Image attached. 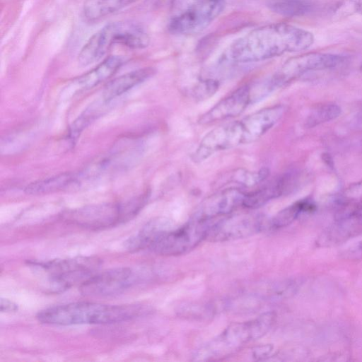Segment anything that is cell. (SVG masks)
Here are the masks:
<instances>
[{"mask_svg":"<svg viewBox=\"0 0 362 362\" xmlns=\"http://www.w3.org/2000/svg\"><path fill=\"white\" fill-rule=\"evenodd\" d=\"M314 42L313 34L285 23L257 28L234 41L228 58L239 63L261 62L285 53L308 49Z\"/></svg>","mask_w":362,"mask_h":362,"instance_id":"1","label":"cell"},{"mask_svg":"<svg viewBox=\"0 0 362 362\" xmlns=\"http://www.w3.org/2000/svg\"><path fill=\"white\" fill-rule=\"evenodd\" d=\"M147 310L141 304L76 302L47 308L40 311L36 317L42 323L56 325L111 324L136 318Z\"/></svg>","mask_w":362,"mask_h":362,"instance_id":"2","label":"cell"},{"mask_svg":"<svg viewBox=\"0 0 362 362\" xmlns=\"http://www.w3.org/2000/svg\"><path fill=\"white\" fill-rule=\"evenodd\" d=\"M149 42V35L139 24L126 21L112 22L88 40L78 53V62L81 66L97 62L115 45L140 49L148 47Z\"/></svg>","mask_w":362,"mask_h":362,"instance_id":"3","label":"cell"},{"mask_svg":"<svg viewBox=\"0 0 362 362\" xmlns=\"http://www.w3.org/2000/svg\"><path fill=\"white\" fill-rule=\"evenodd\" d=\"M274 320L275 314L267 312L254 320L231 324L197 350L194 359L211 361L226 356L244 344L265 335L272 328Z\"/></svg>","mask_w":362,"mask_h":362,"instance_id":"4","label":"cell"},{"mask_svg":"<svg viewBox=\"0 0 362 362\" xmlns=\"http://www.w3.org/2000/svg\"><path fill=\"white\" fill-rule=\"evenodd\" d=\"M226 7V0H170L168 28L178 35L198 34L206 29Z\"/></svg>","mask_w":362,"mask_h":362,"instance_id":"5","label":"cell"},{"mask_svg":"<svg viewBox=\"0 0 362 362\" xmlns=\"http://www.w3.org/2000/svg\"><path fill=\"white\" fill-rule=\"evenodd\" d=\"M100 263V259L90 257L29 262L30 266L46 275L48 288L53 292L63 291L78 282L82 284L95 274Z\"/></svg>","mask_w":362,"mask_h":362,"instance_id":"6","label":"cell"},{"mask_svg":"<svg viewBox=\"0 0 362 362\" xmlns=\"http://www.w3.org/2000/svg\"><path fill=\"white\" fill-rule=\"evenodd\" d=\"M137 214L132 199L120 203H102L67 211L63 218L90 230H100L131 220Z\"/></svg>","mask_w":362,"mask_h":362,"instance_id":"7","label":"cell"},{"mask_svg":"<svg viewBox=\"0 0 362 362\" xmlns=\"http://www.w3.org/2000/svg\"><path fill=\"white\" fill-rule=\"evenodd\" d=\"M213 222L192 217L182 226L163 233L149 249L160 255L176 256L185 254L206 239Z\"/></svg>","mask_w":362,"mask_h":362,"instance_id":"8","label":"cell"},{"mask_svg":"<svg viewBox=\"0 0 362 362\" xmlns=\"http://www.w3.org/2000/svg\"><path fill=\"white\" fill-rule=\"evenodd\" d=\"M346 59L344 56L330 53L309 52L298 55L285 62L269 82L274 90L308 72L333 69Z\"/></svg>","mask_w":362,"mask_h":362,"instance_id":"9","label":"cell"},{"mask_svg":"<svg viewBox=\"0 0 362 362\" xmlns=\"http://www.w3.org/2000/svg\"><path fill=\"white\" fill-rule=\"evenodd\" d=\"M248 144L247 134L242 120L220 125L209 132L192 155L195 163H200L216 152Z\"/></svg>","mask_w":362,"mask_h":362,"instance_id":"10","label":"cell"},{"mask_svg":"<svg viewBox=\"0 0 362 362\" xmlns=\"http://www.w3.org/2000/svg\"><path fill=\"white\" fill-rule=\"evenodd\" d=\"M135 281L129 267H117L95 273L80 285L81 293L90 296H110L119 294Z\"/></svg>","mask_w":362,"mask_h":362,"instance_id":"11","label":"cell"},{"mask_svg":"<svg viewBox=\"0 0 362 362\" xmlns=\"http://www.w3.org/2000/svg\"><path fill=\"white\" fill-rule=\"evenodd\" d=\"M264 220L257 215L228 216L213 222L206 239L212 242H225L247 238L261 231Z\"/></svg>","mask_w":362,"mask_h":362,"instance_id":"12","label":"cell"},{"mask_svg":"<svg viewBox=\"0 0 362 362\" xmlns=\"http://www.w3.org/2000/svg\"><path fill=\"white\" fill-rule=\"evenodd\" d=\"M254 101L252 87L243 86L221 99L199 119L202 125L225 121L241 115Z\"/></svg>","mask_w":362,"mask_h":362,"instance_id":"13","label":"cell"},{"mask_svg":"<svg viewBox=\"0 0 362 362\" xmlns=\"http://www.w3.org/2000/svg\"><path fill=\"white\" fill-rule=\"evenodd\" d=\"M245 194L238 188L222 189L204 200L193 218L213 221L218 217L227 216L243 206Z\"/></svg>","mask_w":362,"mask_h":362,"instance_id":"14","label":"cell"},{"mask_svg":"<svg viewBox=\"0 0 362 362\" xmlns=\"http://www.w3.org/2000/svg\"><path fill=\"white\" fill-rule=\"evenodd\" d=\"M298 172L286 173L263 186L259 189L245 194L243 206L247 209L259 208L268 202L293 190L299 183Z\"/></svg>","mask_w":362,"mask_h":362,"instance_id":"15","label":"cell"},{"mask_svg":"<svg viewBox=\"0 0 362 362\" xmlns=\"http://www.w3.org/2000/svg\"><path fill=\"white\" fill-rule=\"evenodd\" d=\"M125 59L117 55L110 56L71 84L76 90H88L112 76L123 65Z\"/></svg>","mask_w":362,"mask_h":362,"instance_id":"16","label":"cell"},{"mask_svg":"<svg viewBox=\"0 0 362 362\" xmlns=\"http://www.w3.org/2000/svg\"><path fill=\"white\" fill-rule=\"evenodd\" d=\"M155 72L156 70L153 68L145 67L115 78L105 86L103 98L105 101L110 102L148 79L154 75Z\"/></svg>","mask_w":362,"mask_h":362,"instance_id":"17","label":"cell"},{"mask_svg":"<svg viewBox=\"0 0 362 362\" xmlns=\"http://www.w3.org/2000/svg\"><path fill=\"white\" fill-rule=\"evenodd\" d=\"M172 228L170 221L158 218L148 222L138 233L129 238L125 246L130 252H136L149 247L163 233Z\"/></svg>","mask_w":362,"mask_h":362,"instance_id":"18","label":"cell"},{"mask_svg":"<svg viewBox=\"0 0 362 362\" xmlns=\"http://www.w3.org/2000/svg\"><path fill=\"white\" fill-rule=\"evenodd\" d=\"M84 176L79 173H63L41 179L28 185L25 193L33 195L46 194L62 191L78 183Z\"/></svg>","mask_w":362,"mask_h":362,"instance_id":"19","label":"cell"},{"mask_svg":"<svg viewBox=\"0 0 362 362\" xmlns=\"http://www.w3.org/2000/svg\"><path fill=\"white\" fill-rule=\"evenodd\" d=\"M362 231V216L336 220L319 238L318 243L329 246L344 242Z\"/></svg>","mask_w":362,"mask_h":362,"instance_id":"20","label":"cell"},{"mask_svg":"<svg viewBox=\"0 0 362 362\" xmlns=\"http://www.w3.org/2000/svg\"><path fill=\"white\" fill-rule=\"evenodd\" d=\"M139 0H86L83 14L86 20L95 21L112 14Z\"/></svg>","mask_w":362,"mask_h":362,"instance_id":"21","label":"cell"},{"mask_svg":"<svg viewBox=\"0 0 362 362\" xmlns=\"http://www.w3.org/2000/svg\"><path fill=\"white\" fill-rule=\"evenodd\" d=\"M315 209V204L311 199L299 200L278 212L272 219L271 226L276 229L286 227L301 214L312 212Z\"/></svg>","mask_w":362,"mask_h":362,"instance_id":"22","label":"cell"},{"mask_svg":"<svg viewBox=\"0 0 362 362\" xmlns=\"http://www.w3.org/2000/svg\"><path fill=\"white\" fill-rule=\"evenodd\" d=\"M272 12L286 17H300L309 13L313 4L308 0H267Z\"/></svg>","mask_w":362,"mask_h":362,"instance_id":"23","label":"cell"},{"mask_svg":"<svg viewBox=\"0 0 362 362\" xmlns=\"http://www.w3.org/2000/svg\"><path fill=\"white\" fill-rule=\"evenodd\" d=\"M341 112V107L335 103H323L314 107L308 115L305 125L312 128L337 118Z\"/></svg>","mask_w":362,"mask_h":362,"instance_id":"24","label":"cell"},{"mask_svg":"<svg viewBox=\"0 0 362 362\" xmlns=\"http://www.w3.org/2000/svg\"><path fill=\"white\" fill-rule=\"evenodd\" d=\"M269 175V170L267 168L255 171L238 169L235 170L229 178L236 185L252 187L263 182Z\"/></svg>","mask_w":362,"mask_h":362,"instance_id":"25","label":"cell"},{"mask_svg":"<svg viewBox=\"0 0 362 362\" xmlns=\"http://www.w3.org/2000/svg\"><path fill=\"white\" fill-rule=\"evenodd\" d=\"M108 103L103 99L101 104L98 103L91 105L90 107L84 111L72 124L70 128L69 136L72 141L78 138L81 132L100 114V110L103 109L105 103Z\"/></svg>","mask_w":362,"mask_h":362,"instance_id":"26","label":"cell"},{"mask_svg":"<svg viewBox=\"0 0 362 362\" xmlns=\"http://www.w3.org/2000/svg\"><path fill=\"white\" fill-rule=\"evenodd\" d=\"M218 88L216 81L207 79L200 81L194 90V95L199 100H204L213 95Z\"/></svg>","mask_w":362,"mask_h":362,"instance_id":"27","label":"cell"},{"mask_svg":"<svg viewBox=\"0 0 362 362\" xmlns=\"http://www.w3.org/2000/svg\"><path fill=\"white\" fill-rule=\"evenodd\" d=\"M342 197L361 202L362 201V180L350 185Z\"/></svg>","mask_w":362,"mask_h":362,"instance_id":"28","label":"cell"},{"mask_svg":"<svg viewBox=\"0 0 362 362\" xmlns=\"http://www.w3.org/2000/svg\"><path fill=\"white\" fill-rule=\"evenodd\" d=\"M341 8H345V12L362 15V0H346Z\"/></svg>","mask_w":362,"mask_h":362,"instance_id":"29","label":"cell"},{"mask_svg":"<svg viewBox=\"0 0 362 362\" xmlns=\"http://www.w3.org/2000/svg\"><path fill=\"white\" fill-rule=\"evenodd\" d=\"M273 350V346L270 344L262 345L255 348L253 351V357L256 360H262L269 356Z\"/></svg>","mask_w":362,"mask_h":362,"instance_id":"30","label":"cell"},{"mask_svg":"<svg viewBox=\"0 0 362 362\" xmlns=\"http://www.w3.org/2000/svg\"><path fill=\"white\" fill-rule=\"evenodd\" d=\"M0 310L1 312H15L18 310V305L8 299L1 298Z\"/></svg>","mask_w":362,"mask_h":362,"instance_id":"31","label":"cell"},{"mask_svg":"<svg viewBox=\"0 0 362 362\" xmlns=\"http://www.w3.org/2000/svg\"><path fill=\"white\" fill-rule=\"evenodd\" d=\"M358 119L359 121H361L362 122V107L361 108V110H359V112L358 113Z\"/></svg>","mask_w":362,"mask_h":362,"instance_id":"32","label":"cell"},{"mask_svg":"<svg viewBox=\"0 0 362 362\" xmlns=\"http://www.w3.org/2000/svg\"><path fill=\"white\" fill-rule=\"evenodd\" d=\"M360 71L362 73V62H361V66H360Z\"/></svg>","mask_w":362,"mask_h":362,"instance_id":"33","label":"cell"},{"mask_svg":"<svg viewBox=\"0 0 362 362\" xmlns=\"http://www.w3.org/2000/svg\"><path fill=\"white\" fill-rule=\"evenodd\" d=\"M361 251H362V246L361 247V249H360Z\"/></svg>","mask_w":362,"mask_h":362,"instance_id":"34","label":"cell"}]
</instances>
